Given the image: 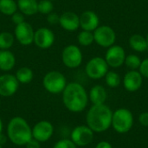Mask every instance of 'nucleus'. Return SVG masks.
<instances>
[{
    "label": "nucleus",
    "instance_id": "473e14b6",
    "mask_svg": "<svg viewBox=\"0 0 148 148\" xmlns=\"http://www.w3.org/2000/svg\"><path fill=\"white\" fill-rule=\"evenodd\" d=\"M139 122L144 127H148V112H143L140 114Z\"/></svg>",
    "mask_w": 148,
    "mask_h": 148
},
{
    "label": "nucleus",
    "instance_id": "c9c22d12",
    "mask_svg": "<svg viewBox=\"0 0 148 148\" xmlns=\"http://www.w3.org/2000/svg\"><path fill=\"white\" fill-rule=\"evenodd\" d=\"M2 131H3V122H2V120L0 118V134H2Z\"/></svg>",
    "mask_w": 148,
    "mask_h": 148
},
{
    "label": "nucleus",
    "instance_id": "bb28decb",
    "mask_svg": "<svg viewBox=\"0 0 148 148\" xmlns=\"http://www.w3.org/2000/svg\"><path fill=\"white\" fill-rule=\"evenodd\" d=\"M53 10H54V4H53L52 1H50V0H40V1H38L37 12L47 16L48 14L53 12Z\"/></svg>",
    "mask_w": 148,
    "mask_h": 148
},
{
    "label": "nucleus",
    "instance_id": "b1692460",
    "mask_svg": "<svg viewBox=\"0 0 148 148\" xmlns=\"http://www.w3.org/2000/svg\"><path fill=\"white\" fill-rule=\"evenodd\" d=\"M15 41V36L9 31H3L0 33V50L10 49Z\"/></svg>",
    "mask_w": 148,
    "mask_h": 148
},
{
    "label": "nucleus",
    "instance_id": "7ed1b4c3",
    "mask_svg": "<svg viewBox=\"0 0 148 148\" xmlns=\"http://www.w3.org/2000/svg\"><path fill=\"white\" fill-rule=\"evenodd\" d=\"M10 140L16 146H25L32 139V129L22 117L12 118L7 128Z\"/></svg>",
    "mask_w": 148,
    "mask_h": 148
},
{
    "label": "nucleus",
    "instance_id": "423d86ee",
    "mask_svg": "<svg viewBox=\"0 0 148 148\" xmlns=\"http://www.w3.org/2000/svg\"><path fill=\"white\" fill-rule=\"evenodd\" d=\"M82 52L81 49L75 44H69L66 46L62 51V61L69 69L78 68L82 64Z\"/></svg>",
    "mask_w": 148,
    "mask_h": 148
},
{
    "label": "nucleus",
    "instance_id": "412c9836",
    "mask_svg": "<svg viewBox=\"0 0 148 148\" xmlns=\"http://www.w3.org/2000/svg\"><path fill=\"white\" fill-rule=\"evenodd\" d=\"M130 47L137 52H144L148 49L147 39L140 34L133 35L129 39Z\"/></svg>",
    "mask_w": 148,
    "mask_h": 148
},
{
    "label": "nucleus",
    "instance_id": "9b49d317",
    "mask_svg": "<svg viewBox=\"0 0 148 148\" xmlns=\"http://www.w3.org/2000/svg\"><path fill=\"white\" fill-rule=\"evenodd\" d=\"M55 41H56V36L54 32L47 27L39 28L35 31L34 43L39 49H48L53 46Z\"/></svg>",
    "mask_w": 148,
    "mask_h": 148
},
{
    "label": "nucleus",
    "instance_id": "aec40b11",
    "mask_svg": "<svg viewBox=\"0 0 148 148\" xmlns=\"http://www.w3.org/2000/svg\"><path fill=\"white\" fill-rule=\"evenodd\" d=\"M17 9L24 16H31L37 12V0H17Z\"/></svg>",
    "mask_w": 148,
    "mask_h": 148
},
{
    "label": "nucleus",
    "instance_id": "2f4dec72",
    "mask_svg": "<svg viewBox=\"0 0 148 148\" xmlns=\"http://www.w3.org/2000/svg\"><path fill=\"white\" fill-rule=\"evenodd\" d=\"M139 72L141 74L143 77L148 78V58L141 61L140 66L139 68Z\"/></svg>",
    "mask_w": 148,
    "mask_h": 148
},
{
    "label": "nucleus",
    "instance_id": "2eb2a0df",
    "mask_svg": "<svg viewBox=\"0 0 148 148\" xmlns=\"http://www.w3.org/2000/svg\"><path fill=\"white\" fill-rule=\"evenodd\" d=\"M143 83V76L137 70L128 71L123 78V86L128 92H135L139 90Z\"/></svg>",
    "mask_w": 148,
    "mask_h": 148
},
{
    "label": "nucleus",
    "instance_id": "f704fd0d",
    "mask_svg": "<svg viewBox=\"0 0 148 148\" xmlns=\"http://www.w3.org/2000/svg\"><path fill=\"white\" fill-rule=\"evenodd\" d=\"M95 148H113V147L108 141H101L96 145Z\"/></svg>",
    "mask_w": 148,
    "mask_h": 148
},
{
    "label": "nucleus",
    "instance_id": "4468645a",
    "mask_svg": "<svg viewBox=\"0 0 148 148\" xmlns=\"http://www.w3.org/2000/svg\"><path fill=\"white\" fill-rule=\"evenodd\" d=\"M54 133L53 125L47 121L37 122L32 128V138L39 142H45L49 140Z\"/></svg>",
    "mask_w": 148,
    "mask_h": 148
},
{
    "label": "nucleus",
    "instance_id": "ddd939ff",
    "mask_svg": "<svg viewBox=\"0 0 148 148\" xmlns=\"http://www.w3.org/2000/svg\"><path fill=\"white\" fill-rule=\"evenodd\" d=\"M126 59V52L120 45H112L106 52L105 60L108 66L112 68H119L124 64Z\"/></svg>",
    "mask_w": 148,
    "mask_h": 148
},
{
    "label": "nucleus",
    "instance_id": "0eeeda50",
    "mask_svg": "<svg viewBox=\"0 0 148 148\" xmlns=\"http://www.w3.org/2000/svg\"><path fill=\"white\" fill-rule=\"evenodd\" d=\"M108 65L104 58L96 56L90 59L86 65L85 71L87 75L94 80H98L105 77L108 72Z\"/></svg>",
    "mask_w": 148,
    "mask_h": 148
},
{
    "label": "nucleus",
    "instance_id": "39448f33",
    "mask_svg": "<svg viewBox=\"0 0 148 148\" xmlns=\"http://www.w3.org/2000/svg\"><path fill=\"white\" fill-rule=\"evenodd\" d=\"M134 125V115L127 108H119L113 113L112 127L119 134H126L131 130Z\"/></svg>",
    "mask_w": 148,
    "mask_h": 148
},
{
    "label": "nucleus",
    "instance_id": "4c0bfd02",
    "mask_svg": "<svg viewBox=\"0 0 148 148\" xmlns=\"http://www.w3.org/2000/svg\"><path fill=\"white\" fill-rule=\"evenodd\" d=\"M0 148H2V145L1 144H0Z\"/></svg>",
    "mask_w": 148,
    "mask_h": 148
},
{
    "label": "nucleus",
    "instance_id": "a878e982",
    "mask_svg": "<svg viewBox=\"0 0 148 148\" xmlns=\"http://www.w3.org/2000/svg\"><path fill=\"white\" fill-rule=\"evenodd\" d=\"M105 81L107 85L113 88L119 87L121 82L120 75L114 71H108L105 75Z\"/></svg>",
    "mask_w": 148,
    "mask_h": 148
},
{
    "label": "nucleus",
    "instance_id": "7c9ffc66",
    "mask_svg": "<svg viewBox=\"0 0 148 148\" xmlns=\"http://www.w3.org/2000/svg\"><path fill=\"white\" fill-rule=\"evenodd\" d=\"M59 20H60V15H58V13L51 12L47 15V22L51 25L59 24Z\"/></svg>",
    "mask_w": 148,
    "mask_h": 148
},
{
    "label": "nucleus",
    "instance_id": "f03ea898",
    "mask_svg": "<svg viewBox=\"0 0 148 148\" xmlns=\"http://www.w3.org/2000/svg\"><path fill=\"white\" fill-rule=\"evenodd\" d=\"M112 117L113 112L108 106L105 104L93 105L87 114V126L94 133L105 132L112 125Z\"/></svg>",
    "mask_w": 148,
    "mask_h": 148
},
{
    "label": "nucleus",
    "instance_id": "e433bc0d",
    "mask_svg": "<svg viewBox=\"0 0 148 148\" xmlns=\"http://www.w3.org/2000/svg\"><path fill=\"white\" fill-rule=\"evenodd\" d=\"M146 39H147V45H148V34H147V38H146Z\"/></svg>",
    "mask_w": 148,
    "mask_h": 148
},
{
    "label": "nucleus",
    "instance_id": "5701e85b",
    "mask_svg": "<svg viewBox=\"0 0 148 148\" xmlns=\"http://www.w3.org/2000/svg\"><path fill=\"white\" fill-rule=\"evenodd\" d=\"M17 10V3L15 0H0V12L3 15L10 16Z\"/></svg>",
    "mask_w": 148,
    "mask_h": 148
},
{
    "label": "nucleus",
    "instance_id": "cd10ccee",
    "mask_svg": "<svg viewBox=\"0 0 148 148\" xmlns=\"http://www.w3.org/2000/svg\"><path fill=\"white\" fill-rule=\"evenodd\" d=\"M124 63L131 70H136V69H139L140 63H141V60L138 56L131 54V55L126 56Z\"/></svg>",
    "mask_w": 148,
    "mask_h": 148
},
{
    "label": "nucleus",
    "instance_id": "c756f323",
    "mask_svg": "<svg viewBox=\"0 0 148 148\" xmlns=\"http://www.w3.org/2000/svg\"><path fill=\"white\" fill-rule=\"evenodd\" d=\"M25 16L21 13L20 11H16L13 15L10 16V18H11V22L16 24V25H18L20 23H22L23 22L25 21Z\"/></svg>",
    "mask_w": 148,
    "mask_h": 148
},
{
    "label": "nucleus",
    "instance_id": "f3484780",
    "mask_svg": "<svg viewBox=\"0 0 148 148\" xmlns=\"http://www.w3.org/2000/svg\"><path fill=\"white\" fill-rule=\"evenodd\" d=\"M80 16V27L82 30L95 31L100 24V19L97 14L92 10H86L81 14Z\"/></svg>",
    "mask_w": 148,
    "mask_h": 148
},
{
    "label": "nucleus",
    "instance_id": "1a4fd4ad",
    "mask_svg": "<svg viewBox=\"0 0 148 148\" xmlns=\"http://www.w3.org/2000/svg\"><path fill=\"white\" fill-rule=\"evenodd\" d=\"M35 30L32 25L26 21L16 25L14 36L15 39L23 46H29L34 42Z\"/></svg>",
    "mask_w": 148,
    "mask_h": 148
},
{
    "label": "nucleus",
    "instance_id": "72a5a7b5",
    "mask_svg": "<svg viewBox=\"0 0 148 148\" xmlns=\"http://www.w3.org/2000/svg\"><path fill=\"white\" fill-rule=\"evenodd\" d=\"M40 143L41 142L35 140L34 138H32L25 146H26V148H41V144Z\"/></svg>",
    "mask_w": 148,
    "mask_h": 148
},
{
    "label": "nucleus",
    "instance_id": "c85d7f7f",
    "mask_svg": "<svg viewBox=\"0 0 148 148\" xmlns=\"http://www.w3.org/2000/svg\"><path fill=\"white\" fill-rule=\"evenodd\" d=\"M53 148H76V145L71 140L63 139L57 141Z\"/></svg>",
    "mask_w": 148,
    "mask_h": 148
},
{
    "label": "nucleus",
    "instance_id": "f8f14e48",
    "mask_svg": "<svg viewBox=\"0 0 148 148\" xmlns=\"http://www.w3.org/2000/svg\"><path fill=\"white\" fill-rule=\"evenodd\" d=\"M19 84L14 75L4 74L0 75V96H12L16 93Z\"/></svg>",
    "mask_w": 148,
    "mask_h": 148
},
{
    "label": "nucleus",
    "instance_id": "f257e3e1",
    "mask_svg": "<svg viewBox=\"0 0 148 148\" xmlns=\"http://www.w3.org/2000/svg\"><path fill=\"white\" fill-rule=\"evenodd\" d=\"M62 101L68 110L74 113H80L86 108L88 95L82 84L70 82L67 84L62 92Z\"/></svg>",
    "mask_w": 148,
    "mask_h": 148
},
{
    "label": "nucleus",
    "instance_id": "4be33fe9",
    "mask_svg": "<svg viewBox=\"0 0 148 148\" xmlns=\"http://www.w3.org/2000/svg\"><path fill=\"white\" fill-rule=\"evenodd\" d=\"M16 78L17 79L18 82L21 84H28L34 78V73L30 68L28 67H22L18 69L15 75Z\"/></svg>",
    "mask_w": 148,
    "mask_h": 148
},
{
    "label": "nucleus",
    "instance_id": "dca6fc26",
    "mask_svg": "<svg viewBox=\"0 0 148 148\" xmlns=\"http://www.w3.org/2000/svg\"><path fill=\"white\" fill-rule=\"evenodd\" d=\"M59 24L67 31H75L80 28V16L73 11H65L60 15Z\"/></svg>",
    "mask_w": 148,
    "mask_h": 148
},
{
    "label": "nucleus",
    "instance_id": "20e7f679",
    "mask_svg": "<svg viewBox=\"0 0 148 148\" xmlns=\"http://www.w3.org/2000/svg\"><path fill=\"white\" fill-rule=\"evenodd\" d=\"M42 85L49 93L58 95L63 92L67 86V80L65 75L60 71L52 70L44 75L42 79Z\"/></svg>",
    "mask_w": 148,
    "mask_h": 148
},
{
    "label": "nucleus",
    "instance_id": "a211bd4d",
    "mask_svg": "<svg viewBox=\"0 0 148 148\" xmlns=\"http://www.w3.org/2000/svg\"><path fill=\"white\" fill-rule=\"evenodd\" d=\"M16 65V56L10 49L0 50V69L9 72L14 69Z\"/></svg>",
    "mask_w": 148,
    "mask_h": 148
},
{
    "label": "nucleus",
    "instance_id": "9d476101",
    "mask_svg": "<svg viewBox=\"0 0 148 148\" xmlns=\"http://www.w3.org/2000/svg\"><path fill=\"white\" fill-rule=\"evenodd\" d=\"M94 140V131L88 126L75 127L71 133V140L78 147H85Z\"/></svg>",
    "mask_w": 148,
    "mask_h": 148
},
{
    "label": "nucleus",
    "instance_id": "58836bf2",
    "mask_svg": "<svg viewBox=\"0 0 148 148\" xmlns=\"http://www.w3.org/2000/svg\"><path fill=\"white\" fill-rule=\"evenodd\" d=\"M50 1H52V2H53V1H55V0H50Z\"/></svg>",
    "mask_w": 148,
    "mask_h": 148
},
{
    "label": "nucleus",
    "instance_id": "6ab92c4d",
    "mask_svg": "<svg viewBox=\"0 0 148 148\" xmlns=\"http://www.w3.org/2000/svg\"><path fill=\"white\" fill-rule=\"evenodd\" d=\"M88 98L93 103V105L105 104V101L108 98V94L103 86L95 85L90 89Z\"/></svg>",
    "mask_w": 148,
    "mask_h": 148
},
{
    "label": "nucleus",
    "instance_id": "393cba45",
    "mask_svg": "<svg viewBox=\"0 0 148 148\" xmlns=\"http://www.w3.org/2000/svg\"><path fill=\"white\" fill-rule=\"evenodd\" d=\"M77 41L80 45L87 47L91 45L94 42V34L92 31H88V30H82L78 36H77Z\"/></svg>",
    "mask_w": 148,
    "mask_h": 148
},
{
    "label": "nucleus",
    "instance_id": "6e6552de",
    "mask_svg": "<svg viewBox=\"0 0 148 148\" xmlns=\"http://www.w3.org/2000/svg\"><path fill=\"white\" fill-rule=\"evenodd\" d=\"M95 42L101 47L109 48L114 45L116 40V34L114 30L108 25L99 26L94 31Z\"/></svg>",
    "mask_w": 148,
    "mask_h": 148
}]
</instances>
